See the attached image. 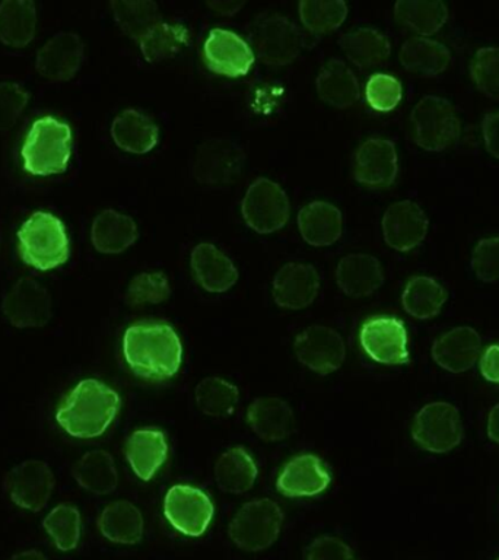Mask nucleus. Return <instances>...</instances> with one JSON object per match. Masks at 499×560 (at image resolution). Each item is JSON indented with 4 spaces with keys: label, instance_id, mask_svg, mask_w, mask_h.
<instances>
[{
    "label": "nucleus",
    "instance_id": "33",
    "mask_svg": "<svg viewBox=\"0 0 499 560\" xmlns=\"http://www.w3.org/2000/svg\"><path fill=\"white\" fill-rule=\"evenodd\" d=\"M403 68L420 77H437L450 66L451 55L444 44L425 37L407 39L401 48Z\"/></svg>",
    "mask_w": 499,
    "mask_h": 560
},
{
    "label": "nucleus",
    "instance_id": "49",
    "mask_svg": "<svg viewBox=\"0 0 499 560\" xmlns=\"http://www.w3.org/2000/svg\"><path fill=\"white\" fill-rule=\"evenodd\" d=\"M305 560H357V558L352 549L340 538L322 536L306 547Z\"/></svg>",
    "mask_w": 499,
    "mask_h": 560
},
{
    "label": "nucleus",
    "instance_id": "14",
    "mask_svg": "<svg viewBox=\"0 0 499 560\" xmlns=\"http://www.w3.org/2000/svg\"><path fill=\"white\" fill-rule=\"evenodd\" d=\"M3 314L18 328H39L51 318V298L33 278H22L3 298Z\"/></svg>",
    "mask_w": 499,
    "mask_h": 560
},
{
    "label": "nucleus",
    "instance_id": "20",
    "mask_svg": "<svg viewBox=\"0 0 499 560\" xmlns=\"http://www.w3.org/2000/svg\"><path fill=\"white\" fill-rule=\"evenodd\" d=\"M83 43L74 33H60L44 44L37 55V70L53 82L72 79L81 68Z\"/></svg>",
    "mask_w": 499,
    "mask_h": 560
},
{
    "label": "nucleus",
    "instance_id": "35",
    "mask_svg": "<svg viewBox=\"0 0 499 560\" xmlns=\"http://www.w3.org/2000/svg\"><path fill=\"white\" fill-rule=\"evenodd\" d=\"M73 477L81 488L95 494H108L116 490L118 475L116 463L107 451H90L73 466Z\"/></svg>",
    "mask_w": 499,
    "mask_h": 560
},
{
    "label": "nucleus",
    "instance_id": "15",
    "mask_svg": "<svg viewBox=\"0 0 499 560\" xmlns=\"http://www.w3.org/2000/svg\"><path fill=\"white\" fill-rule=\"evenodd\" d=\"M204 60L210 72L240 78L252 70L256 57L253 48L239 35L232 31L214 28L206 38Z\"/></svg>",
    "mask_w": 499,
    "mask_h": 560
},
{
    "label": "nucleus",
    "instance_id": "45",
    "mask_svg": "<svg viewBox=\"0 0 499 560\" xmlns=\"http://www.w3.org/2000/svg\"><path fill=\"white\" fill-rule=\"evenodd\" d=\"M471 74L481 94L499 101V47L477 50L472 60Z\"/></svg>",
    "mask_w": 499,
    "mask_h": 560
},
{
    "label": "nucleus",
    "instance_id": "3",
    "mask_svg": "<svg viewBox=\"0 0 499 560\" xmlns=\"http://www.w3.org/2000/svg\"><path fill=\"white\" fill-rule=\"evenodd\" d=\"M72 143L69 125L51 116L39 118L31 126L21 149L24 170L38 177L65 173L72 155Z\"/></svg>",
    "mask_w": 499,
    "mask_h": 560
},
{
    "label": "nucleus",
    "instance_id": "9",
    "mask_svg": "<svg viewBox=\"0 0 499 560\" xmlns=\"http://www.w3.org/2000/svg\"><path fill=\"white\" fill-rule=\"evenodd\" d=\"M166 521L186 537L204 536L214 515L209 494L195 486L175 485L164 499Z\"/></svg>",
    "mask_w": 499,
    "mask_h": 560
},
{
    "label": "nucleus",
    "instance_id": "29",
    "mask_svg": "<svg viewBox=\"0 0 499 560\" xmlns=\"http://www.w3.org/2000/svg\"><path fill=\"white\" fill-rule=\"evenodd\" d=\"M213 472L218 488L231 494L247 493L258 475L256 462L243 446H234L219 455Z\"/></svg>",
    "mask_w": 499,
    "mask_h": 560
},
{
    "label": "nucleus",
    "instance_id": "21",
    "mask_svg": "<svg viewBox=\"0 0 499 560\" xmlns=\"http://www.w3.org/2000/svg\"><path fill=\"white\" fill-rule=\"evenodd\" d=\"M243 155L240 149L225 140H210L197 152L193 173L200 183L228 184L240 177Z\"/></svg>",
    "mask_w": 499,
    "mask_h": 560
},
{
    "label": "nucleus",
    "instance_id": "16",
    "mask_svg": "<svg viewBox=\"0 0 499 560\" xmlns=\"http://www.w3.org/2000/svg\"><path fill=\"white\" fill-rule=\"evenodd\" d=\"M330 481V472L322 458L301 454L285 464L276 480V489L287 498H311L324 492Z\"/></svg>",
    "mask_w": 499,
    "mask_h": 560
},
{
    "label": "nucleus",
    "instance_id": "27",
    "mask_svg": "<svg viewBox=\"0 0 499 560\" xmlns=\"http://www.w3.org/2000/svg\"><path fill=\"white\" fill-rule=\"evenodd\" d=\"M298 228L305 243L313 247H328L340 238L344 219L336 206L327 201H313L300 210Z\"/></svg>",
    "mask_w": 499,
    "mask_h": 560
},
{
    "label": "nucleus",
    "instance_id": "43",
    "mask_svg": "<svg viewBox=\"0 0 499 560\" xmlns=\"http://www.w3.org/2000/svg\"><path fill=\"white\" fill-rule=\"evenodd\" d=\"M300 16L305 28L314 34L332 33L339 28L348 16V4L345 2H313L304 0L300 3Z\"/></svg>",
    "mask_w": 499,
    "mask_h": 560
},
{
    "label": "nucleus",
    "instance_id": "25",
    "mask_svg": "<svg viewBox=\"0 0 499 560\" xmlns=\"http://www.w3.org/2000/svg\"><path fill=\"white\" fill-rule=\"evenodd\" d=\"M193 275L205 291L223 293L230 291L239 280L234 262L213 244L196 245L192 252Z\"/></svg>",
    "mask_w": 499,
    "mask_h": 560
},
{
    "label": "nucleus",
    "instance_id": "39",
    "mask_svg": "<svg viewBox=\"0 0 499 560\" xmlns=\"http://www.w3.org/2000/svg\"><path fill=\"white\" fill-rule=\"evenodd\" d=\"M394 16L402 25L409 26L418 34L432 35L449 20V9L442 2L401 0L394 7Z\"/></svg>",
    "mask_w": 499,
    "mask_h": 560
},
{
    "label": "nucleus",
    "instance_id": "32",
    "mask_svg": "<svg viewBox=\"0 0 499 560\" xmlns=\"http://www.w3.org/2000/svg\"><path fill=\"white\" fill-rule=\"evenodd\" d=\"M317 92L324 103L336 108L350 107L361 95L357 77L341 60L324 65L317 77Z\"/></svg>",
    "mask_w": 499,
    "mask_h": 560
},
{
    "label": "nucleus",
    "instance_id": "41",
    "mask_svg": "<svg viewBox=\"0 0 499 560\" xmlns=\"http://www.w3.org/2000/svg\"><path fill=\"white\" fill-rule=\"evenodd\" d=\"M114 18L123 33L140 42L153 26L160 24V8L155 2H112Z\"/></svg>",
    "mask_w": 499,
    "mask_h": 560
},
{
    "label": "nucleus",
    "instance_id": "46",
    "mask_svg": "<svg viewBox=\"0 0 499 560\" xmlns=\"http://www.w3.org/2000/svg\"><path fill=\"white\" fill-rule=\"evenodd\" d=\"M365 96L368 104L376 112H392L401 103L402 83L392 74H372L367 83Z\"/></svg>",
    "mask_w": 499,
    "mask_h": 560
},
{
    "label": "nucleus",
    "instance_id": "53",
    "mask_svg": "<svg viewBox=\"0 0 499 560\" xmlns=\"http://www.w3.org/2000/svg\"><path fill=\"white\" fill-rule=\"evenodd\" d=\"M488 436L499 444V405L495 406L494 409L489 411Z\"/></svg>",
    "mask_w": 499,
    "mask_h": 560
},
{
    "label": "nucleus",
    "instance_id": "10",
    "mask_svg": "<svg viewBox=\"0 0 499 560\" xmlns=\"http://www.w3.org/2000/svg\"><path fill=\"white\" fill-rule=\"evenodd\" d=\"M241 209L245 223L258 234L282 230L289 221L288 196L269 178H258L248 187Z\"/></svg>",
    "mask_w": 499,
    "mask_h": 560
},
{
    "label": "nucleus",
    "instance_id": "11",
    "mask_svg": "<svg viewBox=\"0 0 499 560\" xmlns=\"http://www.w3.org/2000/svg\"><path fill=\"white\" fill-rule=\"evenodd\" d=\"M359 341L363 352L374 362L383 365H405L409 363L407 331L402 319L394 317H372L363 323Z\"/></svg>",
    "mask_w": 499,
    "mask_h": 560
},
{
    "label": "nucleus",
    "instance_id": "40",
    "mask_svg": "<svg viewBox=\"0 0 499 560\" xmlns=\"http://www.w3.org/2000/svg\"><path fill=\"white\" fill-rule=\"evenodd\" d=\"M188 44V30L182 24H160L149 30L140 38V51L148 63H160L162 60L171 59Z\"/></svg>",
    "mask_w": 499,
    "mask_h": 560
},
{
    "label": "nucleus",
    "instance_id": "36",
    "mask_svg": "<svg viewBox=\"0 0 499 560\" xmlns=\"http://www.w3.org/2000/svg\"><path fill=\"white\" fill-rule=\"evenodd\" d=\"M341 50L359 68H375L388 59L392 46L388 38L380 31L359 28L341 35Z\"/></svg>",
    "mask_w": 499,
    "mask_h": 560
},
{
    "label": "nucleus",
    "instance_id": "48",
    "mask_svg": "<svg viewBox=\"0 0 499 560\" xmlns=\"http://www.w3.org/2000/svg\"><path fill=\"white\" fill-rule=\"evenodd\" d=\"M28 100V92L18 83H0V130H7L15 125Z\"/></svg>",
    "mask_w": 499,
    "mask_h": 560
},
{
    "label": "nucleus",
    "instance_id": "19",
    "mask_svg": "<svg viewBox=\"0 0 499 560\" xmlns=\"http://www.w3.org/2000/svg\"><path fill=\"white\" fill-rule=\"evenodd\" d=\"M428 232V218L418 205L410 200L397 201L385 210L383 234L385 243L397 252H410L418 247Z\"/></svg>",
    "mask_w": 499,
    "mask_h": 560
},
{
    "label": "nucleus",
    "instance_id": "37",
    "mask_svg": "<svg viewBox=\"0 0 499 560\" xmlns=\"http://www.w3.org/2000/svg\"><path fill=\"white\" fill-rule=\"evenodd\" d=\"M446 301V291L436 279L416 276L407 282L402 295L403 308L418 319H429L440 314Z\"/></svg>",
    "mask_w": 499,
    "mask_h": 560
},
{
    "label": "nucleus",
    "instance_id": "47",
    "mask_svg": "<svg viewBox=\"0 0 499 560\" xmlns=\"http://www.w3.org/2000/svg\"><path fill=\"white\" fill-rule=\"evenodd\" d=\"M473 273L485 283L499 280V236L479 241L472 254Z\"/></svg>",
    "mask_w": 499,
    "mask_h": 560
},
{
    "label": "nucleus",
    "instance_id": "31",
    "mask_svg": "<svg viewBox=\"0 0 499 560\" xmlns=\"http://www.w3.org/2000/svg\"><path fill=\"white\" fill-rule=\"evenodd\" d=\"M91 240L100 253H123L138 240V226L127 214L107 209L92 223Z\"/></svg>",
    "mask_w": 499,
    "mask_h": 560
},
{
    "label": "nucleus",
    "instance_id": "51",
    "mask_svg": "<svg viewBox=\"0 0 499 560\" xmlns=\"http://www.w3.org/2000/svg\"><path fill=\"white\" fill-rule=\"evenodd\" d=\"M480 372L489 383L499 384V345L489 346L480 359Z\"/></svg>",
    "mask_w": 499,
    "mask_h": 560
},
{
    "label": "nucleus",
    "instance_id": "26",
    "mask_svg": "<svg viewBox=\"0 0 499 560\" xmlns=\"http://www.w3.org/2000/svg\"><path fill=\"white\" fill-rule=\"evenodd\" d=\"M336 280L345 295L362 298L381 288L384 273L380 261L370 254H348L337 266Z\"/></svg>",
    "mask_w": 499,
    "mask_h": 560
},
{
    "label": "nucleus",
    "instance_id": "5",
    "mask_svg": "<svg viewBox=\"0 0 499 560\" xmlns=\"http://www.w3.org/2000/svg\"><path fill=\"white\" fill-rule=\"evenodd\" d=\"M283 525V512L269 498L244 503L232 518L228 534L232 542L244 551L269 549L278 540Z\"/></svg>",
    "mask_w": 499,
    "mask_h": 560
},
{
    "label": "nucleus",
    "instance_id": "23",
    "mask_svg": "<svg viewBox=\"0 0 499 560\" xmlns=\"http://www.w3.org/2000/svg\"><path fill=\"white\" fill-rule=\"evenodd\" d=\"M126 459L140 480L149 481L169 458V442L160 429H138L127 438Z\"/></svg>",
    "mask_w": 499,
    "mask_h": 560
},
{
    "label": "nucleus",
    "instance_id": "4",
    "mask_svg": "<svg viewBox=\"0 0 499 560\" xmlns=\"http://www.w3.org/2000/svg\"><path fill=\"white\" fill-rule=\"evenodd\" d=\"M22 260L34 269L47 271L69 260V240L63 222L55 214L35 212L18 231Z\"/></svg>",
    "mask_w": 499,
    "mask_h": 560
},
{
    "label": "nucleus",
    "instance_id": "34",
    "mask_svg": "<svg viewBox=\"0 0 499 560\" xmlns=\"http://www.w3.org/2000/svg\"><path fill=\"white\" fill-rule=\"evenodd\" d=\"M37 26L35 4L28 0H7L0 3V42L22 48L33 42Z\"/></svg>",
    "mask_w": 499,
    "mask_h": 560
},
{
    "label": "nucleus",
    "instance_id": "44",
    "mask_svg": "<svg viewBox=\"0 0 499 560\" xmlns=\"http://www.w3.org/2000/svg\"><path fill=\"white\" fill-rule=\"evenodd\" d=\"M171 296L169 278L162 271L140 273L131 280L126 292L127 305L131 308H142L147 305H158Z\"/></svg>",
    "mask_w": 499,
    "mask_h": 560
},
{
    "label": "nucleus",
    "instance_id": "22",
    "mask_svg": "<svg viewBox=\"0 0 499 560\" xmlns=\"http://www.w3.org/2000/svg\"><path fill=\"white\" fill-rule=\"evenodd\" d=\"M247 423L260 440L279 442L295 431V415L282 398L260 397L248 406Z\"/></svg>",
    "mask_w": 499,
    "mask_h": 560
},
{
    "label": "nucleus",
    "instance_id": "17",
    "mask_svg": "<svg viewBox=\"0 0 499 560\" xmlns=\"http://www.w3.org/2000/svg\"><path fill=\"white\" fill-rule=\"evenodd\" d=\"M320 275L314 266L288 262L276 273L271 295L280 308L304 310L317 298Z\"/></svg>",
    "mask_w": 499,
    "mask_h": 560
},
{
    "label": "nucleus",
    "instance_id": "2",
    "mask_svg": "<svg viewBox=\"0 0 499 560\" xmlns=\"http://www.w3.org/2000/svg\"><path fill=\"white\" fill-rule=\"evenodd\" d=\"M120 406V396L108 385L83 380L60 402L56 420L70 436L91 440L107 431Z\"/></svg>",
    "mask_w": 499,
    "mask_h": 560
},
{
    "label": "nucleus",
    "instance_id": "12",
    "mask_svg": "<svg viewBox=\"0 0 499 560\" xmlns=\"http://www.w3.org/2000/svg\"><path fill=\"white\" fill-rule=\"evenodd\" d=\"M293 352L298 362L309 370L320 375H328L344 365L346 346L339 332L333 328L311 326L297 336Z\"/></svg>",
    "mask_w": 499,
    "mask_h": 560
},
{
    "label": "nucleus",
    "instance_id": "54",
    "mask_svg": "<svg viewBox=\"0 0 499 560\" xmlns=\"http://www.w3.org/2000/svg\"><path fill=\"white\" fill-rule=\"evenodd\" d=\"M11 560H47L46 556L42 553V551L38 550H25L21 551V553H18L13 556Z\"/></svg>",
    "mask_w": 499,
    "mask_h": 560
},
{
    "label": "nucleus",
    "instance_id": "55",
    "mask_svg": "<svg viewBox=\"0 0 499 560\" xmlns=\"http://www.w3.org/2000/svg\"><path fill=\"white\" fill-rule=\"evenodd\" d=\"M499 560V559H498Z\"/></svg>",
    "mask_w": 499,
    "mask_h": 560
},
{
    "label": "nucleus",
    "instance_id": "30",
    "mask_svg": "<svg viewBox=\"0 0 499 560\" xmlns=\"http://www.w3.org/2000/svg\"><path fill=\"white\" fill-rule=\"evenodd\" d=\"M98 528L107 540L117 545H136L142 540V512L129 501H116L105 506L98 516Z\"/></svg>",
    "mask_w": 499,
    "mask_h": 560
},
{
    "label": "nucleus",
    "instance_id": "52",
    "mask_svg": "<svg viewBox=\"0 0 499 560\" xmlns=\"http://www.w3.org/2000/svg\"><path fill=\"white\" fill-rule=\"evenodd\" d=\"M208 7L218 15L232 16L244 7V2H225V0H217V2H209Z\"/></svg>",
    "mask_w": 499,
    "mask_h": 560
},
{
    "label": "nucleus",
    "instance_id": "24",
    "mask_svg": "<svg viewBox=\"0 0 499 560\" xmlns=\"http://www.w3.org/2000/svg\"><path fill=\"white\" fill-rule=\"evenodd\" d=\"M480 349L481 340L476 330L472 327H455L436 340L432 358L442 370L460 374L475 365Z\"/></svg>",
    "mask_w": 499,
    "mask_h": 560
},
{
    "label": "nucleus",
    "instance_id": "6",
    "mask_svg": "<svg viewBox=\"0 0 499 560\" xmlns=\"http://www.w3.org/2000/svg\"><path fill=\"white\" fill-rule=\"evenodd\" d=\"M415 142L425 151L440 152L453 147L460 136L457 113L449 101L428 95L420 100L410 116Z\"/></svg>",
    "mask_w": 499,
    "mask_h": 560
},
{
    "label": "nucleus",
    "instance_id": "7",
    "mask_svg": "<svg viewBox=\"0 0 499 560\" xmlns=\"http://www.w3.org/2000/svg\"><path fill=\"white\" fill-rule=\"evenodd\" d=\"M253 50L262 61L285 66L295 61L305 46L301 30L288 18L274 15L254 22L250 31Z\"/></svg>",
    "mask_w": 499,
    "mask_h": 560
},
{
    "label": "nucleus",
    "instance_id": "28",
    "mask_svg": "<svg viewBox=\"0 0 499 560\" xmlns=\"http://www.w3.org/2000/svg\"><path fill=\"white\" fill-rule=\"evenodd\" d=\"M112 136L123 151L143 155L160 142V129L138 109H125L114 118Z\"/></svg>",
    "mask_w": 499,
    "mask_h": 560
},
{
    "label": "nucleus",
    "instance_id": "8",
    "mask_svg": "<svg viewBox=\"0 0 499 560\" xmlns=\"http://www.w3.org/2000/svg\"><path fill=\"white\" fill-rule=\"evenodd\" d=\"M411 438L428 453H450L463 438V423L457 407L441 401L423 406L415 416Z\"/></svg>",
    "mask_w": 499,
    "mask_h": 560
},
{
    "label": "nucleus",
    "instance_id": "1",
    "mask_svg": "<svg viewBox=\"0 0 499 560\" xmlns=\"http://www.w3.org/2000/svg\"><path fill=\"white\" fill-rule=\"evenodd\" d=\"M123 354L140 378L161 383L179 371L183 345L170 324L139 322L131 324L123 336Z\"/></svg>",
    "mask_w": 499,
    "mask_h": 560
},
{
    "label": "nucleus",
    "instance_id": "38",
    "mask_svg": "<svg viewBox=\"0 0 499 560\" xmlns=\"http://www.w3.org/2000/svg\"><path fill=\"white\" fill-rule=\"evenodd\" d=\"M196 405L201 413L210 418H228L234 413L240 400L239 388L219 376H208L196 385Z\"/></svg>",
    "mask_w": 499,
    "mask_h": 560
},
{
    "label": "nucleus",
    "instance_id": "13",
    "mask_svg": "<svg viewBox=\"0 0 499 560\" xmlns=\"http://www.w3.org/2000/svg\"><path fill=\"white\" fill-rule=\"evenodd\" d=\"M55 485V475L50 467L38 459L18 464L4 479V489L12 502L33 512H39L47 505Z\"/></svg>",
    "mask_w": 499,
    "mask_h": 560
},
{
    "label": "nucleus",
    "instance_id": "50",
    "mask_svg": "<svg viewBox=\"0 0 499 560\" xmlns=\"http://www.w3.org/2000/svg\"><path fill=\"white\" fill-rule=\"evenodd\" d=\"M485 147L490 155L499 160V112L490 113L481 122Z\"/></svg>",
    "mask_w": 499,
    "mask_h": 560
},
{
    "label": "nucleus",
    "instance_id": "42",
    "mask_svg": "<svg viewBox=\"0 0 499 560\" xmlns=\"http://www.w3.org/2000/svg\"><path fill=\"white\" fill-rule=\"evenodd\" d=\"M43 525L57 549L61 551L77 549L81 538V514L77 508L61 503L51 510L43 521Z\"/></svg>",
    "mask_w": 499,
    "mask_h": 560
},
{
    "label": "nucleus",
    "instance_id": "18",
    "mask_svg": "<svg viewBox=\"0 0 499 560\" xmlns=\"http://www.w3.org/2000/svg\"><path fill=\"white\" fill-rule=\"evenodd\" d=\"M397 152L393 142L368 139L355 153L353 174L368 187H390L397 177Z\"/></svg>",
    "mask_w": 499,
    "mask_h": 560
}]
</instances>
